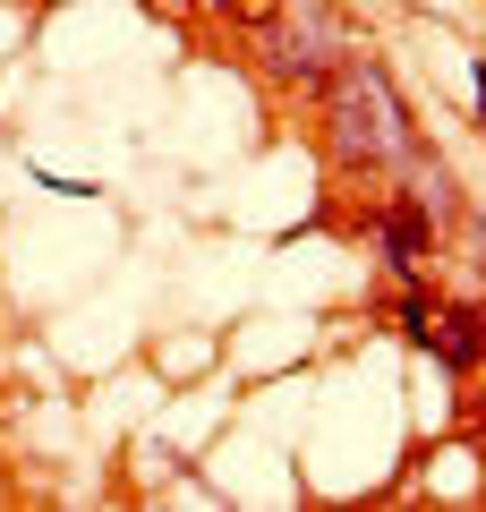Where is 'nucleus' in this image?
<instances>
[{"label":"nucleus","instance_id":"nucleus-1","mask_svg":"<svg viewBox=\"0 0 486 512\" xmlns=\"http://www.w3.org/2000/svg\"><path fill=\"white\" fill-rule=\"evenodd\" d=\"M410 154H418V120L393 94L384 60L342 52L324 69V163L342 180H401Z\"/></svg>","mask_w":486,"mask_h":512},{"label":"nucleus","instance_id":"nucleus-2","mask_svg":"<svg viewBox=\"0 0 486 512\" xmlns=\"http://www.w3.org/2000/svg\"><path fill=\"white\" fill-rule=\"evenodd\" d=\"M256 52L282 86H324V69L350 52L342 9L333 0H282V18H273V35H256Z\"/></svg>","mask_w":486,"mask_h":512},{"label":"nucleus","instance_id":"nucleus-3","mask_svg":"<svg viewBox=\"0 0 486 512\" xmlns=\"http://www.w3.org/2000/svg\"><path fill=\"white\" fill-rule=\"evenodd\" d=\"M418 350H435L452 376H478V367H486V308H478V299H444V308H427Z\"/></svg>","mask_w":486,"mask_h":512},{"label":"nucleus","instance_id":"nucleus-4","mask_svg":"<svg viewBox=\"0 0 486 512\" xmlns=\"http://www.w3.org/2000/svg\"><path fill=\"white\" fill-rule=\"evenodd\" d=\"M376 248H384V265H393L401 282H410L418 265H427V248H435V222H427V205H418L410 188H401V197L376 214Z\"/></svg>","mask_w":486,"mask_h":512},{"label":"nucleus","instance_id":"nucleus-5","mask_svg":"<svg viewBox=\"0 0 486 512\" xmlns=\"http://www.w3.org/2000/svg\"><path fill=\"white\" fill-rule=\"evenodd\" d=\"M410 197L427 205L435 231H444V222H461V188H452V171H444V163H427V146L410 154Z\"/></svg>","mask_w":486,"mask_h":512},{"label":"nucleus","instance_id":"nucleus-6","mask_svg":"<svg viewBox=\"0 0 486 512\" xmlns=\"http://www.w3.org/2000/svg\"><path fill=\"white\" fill-rule=\"evenodd\" d=\"M427 308H435L427 291H401V308H393V325H401V333H410V342H418V333H427Z\"/></svg>","mask_w":486,"mask_h":512},{"label":"nucleus","instance_id":"nucleus-7","mask_svg":"<svg viewBox=\"0 0 486 512\" xmlns=\"http://www.w3.org/2000/svg\"><path fill=\"white\" fill-rule=\"evenodd\" d=\"M478 128H486V69H478Z\"/></svg>","mask_w":486,"mask_h":512},{"label":"nucleus","instance_id":"nucleus-8","mask_svg":"<svg viewBox=\"0 0 486 512\" xmlns=\"http://www.w3.org/2000/svg\"><path fill=\"white\" fill-rule=\"evenodd\" d=\"M188 9H231V0H188Z\"/></svg>","mask_w":486,"mask_h":512}]
</instances>
